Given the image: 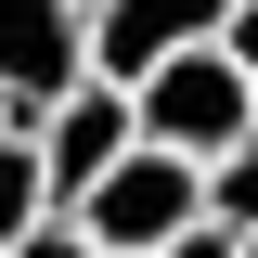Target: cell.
<instances>
[{"mask_svg": "<svg viewBox=\"0 0 258 258\" xmlns=\"http://www.w3.org/2000/svg\"><path fill=\"white\" fill-rule=\"evenodd\" d=\"M39 220H64V194H52V155H39V129H0V245H26Z\"/></svg>", "mask_w": 258, "mask_h": 258, "instance_id": "6", "label": "cell"}, {"mask_svg": "<svg viewBox=\"0 0 258 258\" xmlns=\"http://www.w3.org/2000/svg\"><path fill=\"white\" fill-rule=\"evenodd\" d=\"M129 103H142V142H168V155H194V168H220V155H245V142H258V64L232 52V39L168 52Z\"/></svg>", "mask_w": 258, "mask_h": 258, "instance_id": "1", "label": "cell"}, {"mask_svg": "<svg viewBox=\"0 0 258 258\" xmlns=\"http://www.w3.org/2000/svg\"><path fill=\"white\" fill-rule=\"evenodd\" d=\"M245 258H258V245H245Z\"/></svg>", "mask_w": 258, "mask_h": 258, "instance_id": "12", "label": "cell"}, {"mask_svg": "<svg viewBox=\"0 0 258 258\" xmlns=\"http://www.w3.org/2000/svg\"><path fill=\"white\" fill-rule=\"evenodd\" d=\"M78 220H91L103 258H168L194 220H207V168L168 155V142H142L129 168H103V181H91V207H78Z\"/></svg>", "mask_w": 258, "mask_h": 258, "instance_id": "2", "label": "cell"}, {"mask_svg": "<svg viewBox=\"0 0 258 258\" xmlns=\"http://www.w3.org/2000/svg\"><path fill=\"white\" fill-rule=\"evenodd\" d=\"M0 258H103V245H91V220H78V207H64V220H39L26 245H0Z\"/></svg>", "mask_w": 258, "mask_h": 258, "instance_id": "8", "label": "cell"}, {"mask_svg": "<svg viewBox=\"0 0 258 258\" xmlns=\"http://www.w3.org/2000/svg\"><path fill=\"white\" fill-rule=\"evenodd\" d=\"M39 155H52V194H64V207H91V181H103V168H129V155H142V103H129L116 78L64 91L52 116H39Z\"/></svg>", "mask_w": 258, "mask_h": 258, "instance_id": "5", "label": "cell"}, {"mask_svg": "<svg viewBox=\"0 0 258 258\" xmlns=\"http://www.w3.org/2000/svg\"><path fill=\"white\" fill-rule=\"evenodd\" d=\"M232 13H245V0H91V78L142 91L168 52H207V39H232Z\"/></svg>", "mask_w": 258, "mask_h": 258, "instance_id": "4", "label": "cell"}, {"mask_svg": "<svg viewBox=\"0 0 258 258\" xmlns=\"http://www.w3.org/2000/svg\"><path fill=\"white\" fill-rule=\"evenodd\" d=\"M0 91H13V129L91 91V0H0Z\"/></svg>", "mask_w": 258, "mask_h": 258, "instance_id": "3", "label": "cell"}, {"mask_svg": "<svg viewBox=\"0 0 258 258\" xmlns=\"http://www.w3.org/2000/svg\"><path fill=\"white\" fill-rule=\"evenodd\" d=\"M168 258H245V232H232V220H194V232H181Z\"/></svg>", "mask_w": 258, "mask_h": 258, "instance_id": "9", "label": "cell"}, {"mask_svg": "<svg viewBox=\"0 0 258 258\" xmlns=\"http://www.w3.org/2000/svg\"><path fill=\"white\" fill-rule=\"evenodd\" d=\"M207 220H232V232L258 245V142H245V155H220V168H207Z\"/></svg>", "mask_w": 258, "mask_h": 258, "instance_id": "7", "label": "cell"}, {"mask_svg": "<svg viewBox=\"0 0 258 258\" xmlns=\"http://www.w3.org/2000/svg\"><path fill=\"white\" fill-rule=\"evenodd\" d=\"M232 52H245V64H258V0H245V13H232Z\"/></svg>", "mask_w": 258, "mask_h": 258, "instance_id": "10", "label": "cell"}, {"mask_svg": "<svg viewBox=\"0 0 258 258\" xmlns=\"http://www.w3.org/2000/svg\"><path fill=\"white\" fill-rule=\"evenodd\" d=\"M0 129H13V91H0Z\"/></svg>", "mask_w": 258, "mask_h": 258, "instance_id": "11", "label": "cell"}]
</instances>
